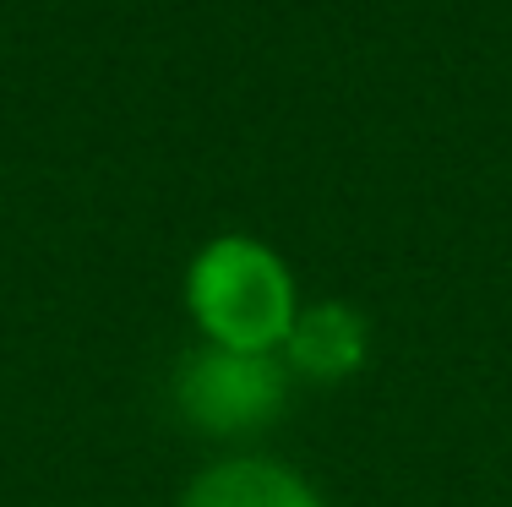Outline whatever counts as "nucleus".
I'll list each match as a JSON object with an SVG mask.
<instances>
[{
	"label": "nucleus",
	"instance_id": "nucleus-1",
	"mask_svg": "<svg viewBox=\"0 0 512 507\" xmlns=\"http://www.w3.org/2000/svg\"><path fill=\"white\" fill-rule=\"evenodd\" d=\"M186 311L224 355H273L300 322V284L267 240L213 235L186 268Z\"/></svg>",
	"mask_w": 512,
	"mask_h": 507
},
{
	"label": "nucleus",
	"instance_id": "nucleus-3",
	"mask_svg": "<svg viewBox=\"0 0 512 507\" xmlns=\"http://www.w3.org/2000/svg\"><path fill=\"white\" fill-rule=\"evenodd\" d=\"M278 404V371L273 355H224L197 366L191 377V409L207 420V426H240L251 415H267Z\"/></svg>",
	"mask_w": 512,
	"mask_h": 507
},
{
	"label": "nucleus",
	"instance_id": "nucleus-4",
	"mask_svg": "<svg viewBox=\"0 0 512 507\" xmlns=\"http://www.w3.org/2000/svg\"><path fill=\"white\" fill-rule=\"evenodd\" d=\"M284 349L306 377L338 382L365 360V328H360L355 311H344V306H311V311L300 306V322H295Z\"/></svg>",
	"mask_w": 512,
	"mask_h": 507
},
{
	"label": "nucleus",
	"instance_id": "nucleus-2",
	"mask_svg": "<svg viewBox=\"0 0 512 507\" xmlns=\"http://www.w3.org/2000/svg\"><path fill=\"white\" fill-rule=\"evenodd\" d=\"M180 507H327L311 480L273 458H224L186 486Z\"/></svg>",
	"mask_w": 512,
	"mask_h": 507
}]
</instances>
